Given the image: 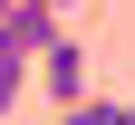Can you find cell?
I'll return each mask as SVG.
<instances>
[{
	"label": "cell",
	"mask_w": 135,
	"mask_h": 125,
	"mask_svg": "<svg viewBox=\"0 0 135 125\" xmlns=\"http://www.w3.org/2000/svg\"><path fill=\"white\" fill-rule=\"evenodd\" d=\"M68 125H126V96H77Z\"/></svg>",
	"instance_id": "3957f363"
},
{
	"label": "cell",
	"mask_w": 135,
	"mask_h": 125,
	"mask_svg": "<svg viewBox=\"0 0 135 125\" xmlns=\"http://www.w3.org/2000/svg\"><path fill=\"white\" fill-rule=\"evenodd\" d=\"M87 67H97V58H87V48L58 29V39H48V58H39V87H48L58 106H77V96H97V77H87Z\"/></svg>",
	"instance_id": "7a4b0ae2"
},
{
	"label": "cell",
	"mask_w": 135,
	"mask_h": 125,
	"mask_svg": "<svg viewBox=\"0 0 135 125\" xmlns=\"http://www.w3.org/2000/svg\"><path fill=\"white\" fill-rule=\"evenodd\" d=\"M0 10H58V19H68V0H0Z\"/></svg>",
	"instance_id": "5b68a950"
},
{
	"label": "cell",
	"mask_w": 135,
	"mask_h": 125,
	"mask_svg": "<svg viewBox=\"0 0 135 125\" xmlns=\"http://www.w3.org/2000/svg\"><path fill=\"white\" fill-rule=\"evenodd\" d=\"M48 39H58V10H0V67H29L39 77Z\"/></svg>",
	"instance_id": "6da1fadb"
},
{
	"label": "cell",
	"mask_w": 135,
	"mask_h": 125,
	"mask_svg": "<svg viewBox=\"0 0 135 125\" xmlns=\"http://www.w3.org/2000/svg\"><path fill=\"white\" fill-rule=\"evenodd\" d=\"M20 87H29V67H0V116L20 106Z\"/></svg>",
	"instance_id": "277c9868"
},
{
	"label": "cell",
	"mask_w": 135,
	"mask_h": 125,
	"mask_svg": "<svg viewBox=\"0 0 135 125\" xmlns=\"http://www.w3.org/2000/svg\"><path fill=\"white\" fill-rule=\"evenodd\" d=\"M126 125H135V96H126Z\"/></svg>",
	"instance_id": "8992f818"
}]
</instances>
